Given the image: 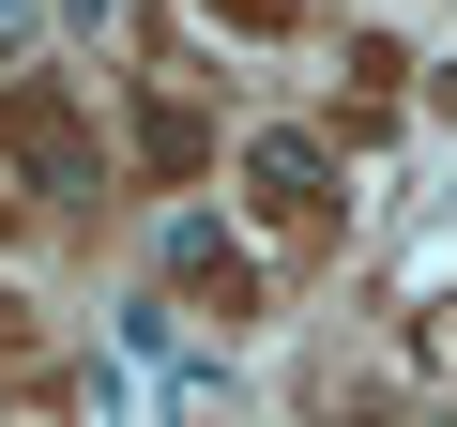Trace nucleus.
Here are the masks:
<instances>
[{
    "label": "nucleus",
    "mask_w": 457,
    "mask_h": 427,
    "mask_svg": "<svg viewBox=\"0 0 457 427\" xmlns=\"http://www.w3.org/2000/svg\"><path fill=\"white\" fill-rule=\"evenodd\" d=\"M16 31H31V0H0V46H16Z\"/></svg>",
    "instance_id": "obj_3"
},
{
    "label": "nucleus",
    "mask_w": 457,
    "mask_h": 427,
    "mask_svg": "<svg viewBox=\"0 0 457 427\" xmlns=\"http://www.w3.org/2000/svg\"><path fill=\"white\" fill-rule=\"evenodd\" d=\"M77 16H107V0H77Z\"/></svg>",
    "instance_id": "obj_4"
},
{
    "label": "nucleus",
    "mask_w": 457,
    "mask_h": 427,
    "mask_svg": "<svg viewBox=\"0 0 457 427\" xmlns=\"http://www.w3.org/2000/svg\"><path fill=\"white\" fill-rule=\"evenodd\" d=\"M16 153H31V183H46V198H77V183H92V153H77V122H46V107L16 122Z\"/></svg>",
    "instance_id": "obj_2"
},
{
    "label": "nucleus",
    "mask_w": 457,
    "mask_h": 427,
    "mask_svg": "<svg viewBox=\"0 0 457 427\" xmlns=\"http://www.w3.org/2000/svg\"><path fill=\"white\" fill-rule=\"evenodd\" d=\"M245 183H260V214H290V230L336 214V153L320 138H245Z\"/></svg>",
    "instance_id": "obj_1"
}]
</instances>
